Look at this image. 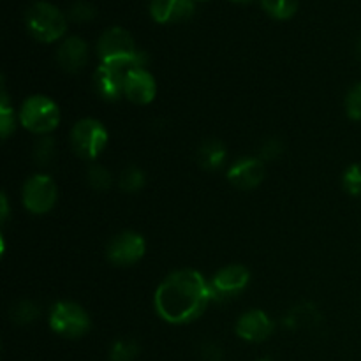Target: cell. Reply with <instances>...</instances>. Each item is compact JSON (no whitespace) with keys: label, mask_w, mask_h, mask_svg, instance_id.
<instances>
[{"label":"cell","mask_w":361,"mask_h":361,"mask_svg":"<svg viewBox=\"0 0 361 361\" xmlns=\"http://www.w3.org/2000/svg\"><path fill=\"white\" fill-rule=\"evenodd\" d=\"M210 302V282L192 268L166 275L154 295L155 312L169 324H189L200 319Z\"/></svg>","instance_id":"1"},{"label":"cell","mask_w":361,"mask_h":361,"mask_svg":"<svg viewBox=\"0 0 361 361\" xmlns=\"http://www.w3.org/2000/svg\"><path fill=\"white\" fill-rule=\"evenodd\" d=\"M67 21L69 18L59 7L46 0L30 4L25 13V25H27L28 34L35 41L44 42V44H51L63 39L67 32Z\"/></svg>","instance_id":"2"},{"label":"cell","mask_w":361,"mask_h":361,"mask_svg":"<svg viewBox=\"0 0 361 361\" xmlns=\"http://www.w3.org/2000/svg\"><path fill=\"white\" fill-rule=\"evenodd\" d=\"M18 122L32 134L49 136L60 126V108L48 95L34 94L21 102Z\"/></svg>","instance_id":"3"},{"label":"cell","mask_w":361,"mask_h":361,"mask_svg":"<svg viewBox=\"0 0 361 361\" xmlns=\"http://www.w3.org/2000/svg\"><path fill=\"white\" fill-rule=\"evenodd\" d=\"M71 148L74 154L85 161H95L106 150L109 141L108 129L97 118H80L69 133Z\"/></svg>","instance_id":"4"},{"label":"cell","mask_w":361,"mask_h":361,"mask_svg":"<svg viewBox=\"0 0 361 361\" xmlns=\"http://www.w3.org/2000/svg\"><path fill=\"white\" fill-rule=\"evenodd\" d=\"M48 323L53 334L63 338L83 337L92 326L87 310L73 300H60V302L53 303L49 309Z\"/></svg>","instance_id":"5"},{"label":"cell","mask_w":361,"mask_h":361,"mask_svg":"<svg viewBox=\"0 0 361 361\" xmlns=\"http://www.w3.org/2000/svg\"><path fill=\"white\" fill-rule=\"evenodd\" d=\"M59 189L55 180L46 173H35L25 180L21 187V203L28 214L46 215L55 208Z\"/></svg>","instance_id":"6"},{"label":"cell","mask_w":361,"mask_h":361,"mask_svg":"<svg viewBox=\"0 0 361 361\" xmlns=\"http://www.w3.org/2000/svg\"><path fill=\"white\" fill-rule=\"evenodd\" d=\"M212 302H231L242 296L250 284V270L243 264H228L222 267L210 279Z\"/></svg>","instance_id":"7"},{"label":"cell","mask_w":361,"mask_h":361,"mask_svg":"<svg viewBox=\"0 0 361 361\" xmlns=\"http://www.w3.org/2000/svg\"><path fill=\"white\" fill-rule=\"evenodd\" d=\"M147 254V240L136 231H122L106 245V259L120 268L140 263Z\"/></svg>","instance_id":"8"},{"label":"cell","mask_w":361,"mask_h":361,"mask_svg":"<svg viewBox=\"0 0 361 361\" xmlns=\"http://www.w3.org/2000/svg\"><path fill=\"white\" fill-rule=\"evenodd\" d=\"M275 330V323L264 310L250 309L238 317L235 324V334L242 341L250 344H261L268 341Z\"/></svg>","instance_id":"9"},{"label":"cell","mask_w":361,"mask_h":361,"mask_svg":"<svg viewBox=\"0 0 361 361\" xmlns=\"http://www.w3.org/2000/svg\"><path fill=\"white\" fill-rule=\"evenodd\" d=\"M95 48H97V56L101 62L120 59V56H129L140 51L130 32L122 27H109L108 30L102 32Z\"/></svg>","instance_id":"10"},{"label":"cell","mask_w":361,"mask_h":361,"mask_svg":"<svg viewBox=\"0 0 361 361\" xmlns=\"http://www.w3.org/2000/svg\"><path fill=\"white\" fill-rule=\"evenodd\" d=\"M267 176L264 161L259 157H242L229 166L226 178L240 190H252L261 185Z\"/></svg>","instance_id":"11"},{"label":"cell","mask_w":361,"mask_h":361,"mask_svg":"<svg viewBox=\"0 0 361 361\" xmlns=\"http://www.w3.org/2000/svg\"><path fill=\"white\" fill-rule=\"evenodd\" d=\"M155 95H157V81H155L154 74L147 67L134 69L127 74L126 87H123V97L129 99L133 104H150V102H154Z\"/></svg>","instance_id":"12"},{"label":"cell","mask_w":361,"mask_h":361,"mask_svg":"<svg viewBox=\"0 0 361 361\" xmlns=\"http://www.w3.org/2000/svg\"><path fill=\"white\" fill-rule=\"evenodd\" d=\"M88 55H90V49H88L87 41L78 35H69L60 42L56 49V63L66 73L76 74L88 63Z\"/></svg>","instance_id":"13"},{"label":"cell","mask_w":361,"mask_h":361,"mask_svg":"<svg viewBox=\"0 0 361 361\" xmlns=\"http://www.w3.org/2000/svg\"><path fill=\"white\" fill-rule=\"evenodd\" d=\"M194 0H152L150 16L155 23H182L194 16Z\"/></svg>","instance_id":"14"},{"label":"cell","mask_w":361,"mask_h":361,"mask_svg":"<svg viewBox=\"0 0 361 361\" xmlns=\"http://www.w3.org/2000/svg\"><path fill=\"white\" fill-rule=\"evenodd\" d=\"M197 162L203 169L207 171H217V169L224 168L226 161H228V148L217 137H210V140H204L200 145L196 154Z\"/></svg>","instance_id":"15"},{"label":"cell","mask_w":361,"mask_h":361,"mask_svg":"<svg viewBox=\"0 0 361 361\" xmlns=\"http://www.w3.org/2000/svg\"><path fill=\"white\" fill-rule=\"evenodd\" d=\"M261 7L274 20H291L296 14L300 0H259Z\"/></svg>","instance_id":"16"},{"label":"cell","mask_w":361,"mask_h":361,"mask_svg":"<svg viewBox=\"0 0 361 361\" xmlns=\"http://www.w3.org/2000/svg\"><path fill=\"white\" fill-rule=\"evenodd\" d=\"M145 176L143 169L137 168V166H127L122 173H120L118 178V187L127 194H136L140 192L145 187Z\"/></svg>","instance_id":"17"},{"label":"cell","mask_w":361,"mask_h":361,"mask_svg":"<svg viewBox=\"0 0 361 361\" xmlns=\"http://www.w3.org/2000/svg\"><path fill=\"white\" fill-rule=\"evenodd\" d=\"M16 113H14L13 106H11L9 97H7L6 87L2 85V97H0V134L4 140L11 136L16 129Z\"/></svg>","instance_id":"18"},{"label":"cell","mask_w":361,"mask_h":361,"mask_svg":"<svg viewBox=\"0 0 361 361\" xmlns=\"http://www.w3.org/2000/svg\"><path fill=\"white\" fill-rule=\"evenodd\" d=\"M32 155H34V161L37 162L39 166H42V168H46V166L51 164L56 157L55 137H51V136L39 137V140L35 141Z\"/></svg>","instance_id":"19"},{"label":"cell","mask_w":361,"mask_h":361,"mask_svg":"<svg viewBox=\"0 0 361 361\" xmlns=\"http://www.w3.org/2000/svg\"><path fill=\"white\" fill-rule=\"evenodd\" d=\"M87 182L97 192H106L113 185V173L102 164H92L87 171Z\"/></svg>","instance_id":"20"},{"label":"cell","mask_w":361,"mask_h":361,"mask_svg":"<svg viewBox=\"0 0 361 361\" xmlns=\"http://www.w3.org/2000/svg\"><path fill=\"white\" fill-rule=\"evenodd\" d=\"M41 316V309L35 302L32 300H23V302H18L16 305L11 309V317L16 324H30L35 319H39Z\"/></svg>","instance_id":"21"},{"label":"cell","mask_w":361,"mask_h":361,"mask_svg":"<svg viewBox=\"0 0 361 361\" xmlns=\"http://www.w3.org/2000/svg\"><path fill=\"white\" fill-rule=\"evenodd\" d=\"M140 353V345L133 338H118L109 349L111 361H133Z\"/></svg>","instance_id":"22"},{"label":"cell","mask_w":361,"mask_h":361,"mask_svg":"<svg viewBox=\"0 0 361 361\" xmlns=\"http://www.w3.org/2000/svg\"><path fill=\"white\" fill-rule=\"evenodd\" d=\"M344 190L353 197H361V164H351L342 175Z\"/></svg>","instance_id":"23"},{"label":"cell","mask_w":361,"mask_h":361,"mask_svg":"<svg viewBox=\"0 0 361 361\" xmlns=\"http://www.w3.org/2000/svg\"><path fill=\"white\" fill-rule=\"evenodd\" d=\"M97 16V9L92 6L90 2H85V0H78L73 6L69 7V13H67V18L76 23H88L94 18Z\"/></svg>","instance_id":"24"},{"label":"cell","mask_w":361,"mask_h":361,"mask_svg":"<svg viewBox=\"0 0 361 361\" xmlns=\"http://www.w3.org/2000/svg\"><path fill=\"white\" fill-rule=\"evenodd\" d=\"M345 113L348 118L353 122H360L361 120V81L353 85L349 88L348 95H345Z\"/></svg>","instance_id":"25"},{"label":"cell","mask_w":361,"mask_h":361,"mask_svg":"<svg viewBox=\"0 0 361 361\" xmlns=\"http://www.w3.org/2000/svg\"><path fill=\"white\" fill-rule=\"evenodd\" d=\"M282 154H284V143H282L279 137H270V140L264 141L263 147H261L259 159H263V161H275V159L281 157Z\"/></svg>","instance_id":"26"},{"label":"cell","mask_w":361,"mask_h":361,"mask_svg":"<svg viewBox=\"0 0 361 361\" xmlns=\"http://www.w3.org/2000/svg\"><path fill=\"white\" fill-rule=\"evenodd\" d=\"M2 222L7 221V215H9V204H7V196L6 194H2Z\"/></svg>","instance_id":"27"},{"label":"cell","mask_w":361,"mask_h":361,"mask_svg":"<svg viewBox=\"0 0 361 361\" xmlns=\"http://www.w3.org/2000/svg\"><path fill=\"white\" fill-rule=\"evenodd\" d=\"M233 4H238V6H247V4H252L254 0H229Z\"/></svg>","instance_id":"28"},{"label":"cell","mask_w":361,"mask_h":361,"mask_svg":"<svg viewBox=\"0 0 361 361\" xmlns=\"http://www.w3.org/2000/svg\"><path fill=\"white\" fill-rule=\"evenodd\" d=\"M356 55H358V59L361 60V39L358 41V44H356Z\"/></svg>","instance_id":"29"},{"label":"cell","mask_w":361,"mask_h":361,"mask_svg":"<svg viewBox=\"0 0 361 361\" xmlns=\"http://www.w3.org/2000/svg\"><path fill=\"white\" fill-rule=\"evenodd\" d=\"M194 2H208V0H194Z\"/></svg>","instance_id":"30"}]
</instances>
